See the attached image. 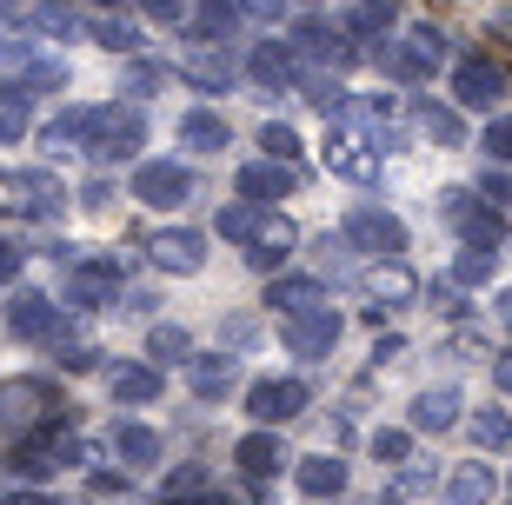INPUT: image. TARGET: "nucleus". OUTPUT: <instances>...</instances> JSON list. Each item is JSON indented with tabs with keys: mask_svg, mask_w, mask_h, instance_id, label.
I'll list each match as a JSON object with an SVG mask.
<instances>
[{
	"mask_svg": "<svg viewBox=\"0 0 512 505\" xmlns=\"http://www.w3.org/2000/svg\"><path fill=\"white\" fill-rule=\"evenodd\" d=\"M187 193H193V180L173 160H147V167L133 173V200H147V206H180Z\"/></svg>",
	"mask_w": 512,
	"mask_h": 505,
	"instance_id": "nucleus-7",
	"label": "nucleus"
},
{
	"mask_svg": "<svg viewBox=\"0 0 512 505\" xmlns=\"http://www.w3.org/2000/svg\"><path fill=\"white\" fill-rule=\"evenodd\" d=\"M419 127L433 133V140H446V147H459V133H466V127H459V113H453V107H426V113H419Z\"/></svg>",
	"mask_w": 512,
	"mask_h": 505,
	"instance_id": "nucleus-32",
	"label": "nucleus"
},
{
	"mask_svg": "<svg viewBox=\"0 0 512 505\" xmlns=\"http://www.w3.org/2000/svg\"><path fill=\"white\" fill-rule=\"evenodd\" d=\"M87 133H94V107H67L60 113V120H47V133H40V140H47V153H80L87 147Z\"/></svg>",
	"mask_w": 512,
	"mask_h": 505,
	"instance_id": "nucleus-19",
	"label": "nucleus"
},
{
	"mask_svg": "<svg viewBox=\"0 0 512 505\" xmlns=\"http://www.w3.org/2000/svg\"><path fill=\"white\" fill-rule=\"evenodd\" d=\"M233 27V7L227 0H207V14H200V40H220Z\"/></svg>",
	"mask_w": 512,
	"mask_h": 505,
	"instance_id": "nucleus-38",
	"label": "nucleus"
},
{
	"mask_svg": "<svg viewBox=\"0 0 512 505\" xmlns=\"http://www.w3.org/2000/svg\"><path fill=\"white\" fill-rule=\"evenodd\" d=\"M439 60H446V34H439V27H413V34H406V47L393 54V74L426 80V74H439Z\"/></svg>",
	"mask_w": 512,
	"mask_h": 505,
	"instance_id": "nucleus-10",
	"label": "nucleus"
},
{
	"mask_svg": "<svg viewBox=\"0 0 512 505\" xmlns=\"http://www.w3.org/2000/svg\"><path fill=\"white\" fill-rule=\"evenodd\" d=\"M499 319H506V326H512V293H506V300H499Z\"/></svg>",
	"mask_w": 512,
	"mask_h": 505,
	"instance_id": "nucleus-44",
	"label": "nucleus"
},
{
	"mask_svg": "<svg viewBox=\"0 0 512 505\" xmlns=\"http://www.w3.org/2000/svg\"><path fill=\"white\" fill-rule=\"evenodd\" d=\"M247 412L260 419V426H286V419L306 412V386L300 379H260V386L247 393Z\"/></svg>",
	"mask_w": 512,
	"mask_h": 505,
	"instance_id": "nucleus-5",
	"label": "nucleus"
},
{
	"mask_svg": "<svg viewBox=\"0 0 512 505\" xmlns=\"http://www.w3.org/2000/svg\"><path fill=\"white\" fill-rule=\"evenodd\" d=\"M260 220H266V213H260V206H253V200H233V206H220V220H213V226H220V240L247 246L253 233H260Z\"/></svg>",
	"mask_w": 512,
	"mask_h": 505,
	"instance_id": "nucleus-26",
	"label": "nucleus"
},
{
	"mask_svg": "<svg viewBox=\"0 0 512 505\" xmlns=\"http://www.w3.org/2000/svg\"><path fill=\"white\" fill-rule=\"evenodd\" d=\"M233 379H240V366H233L227 353H193V359H187V386H193L200 399H227Z\"/></svg>",
	"mask_w": 512,
	"mask_h": 505,
	"instance_id": "nucleus-15",
	"label": "nucleus"
},
{
	"mask_svg": "<svg viewBox=\"0 0 512 505\" xmlns=\"http://www.w3.org/2000/svg\"><path fill=\"white\" fill-rule=\"evenodd\" d=\"M499 492V472L486 466V459H466V466L446 479V505H493Z\"/></svg>",
	"mask_w": 512,
	"mask_h": 505,
	"instance_id": "nucleus-12",
	"label": "nucleus"
},
{
	"mask_svg": "<svg viewBox=\"0 0 512 505\" xmlns=\"http://www.w3.org/2000/svg\"><path fill=\"white\" fill-rule=\"evenodd\" d=\"M446 220L459 226V240L479 246V253H499V240H506V226H499L493 206H479L473 193H446Z\"/></svg>",
	"mask_w": 512,
	"mask_h": 505,
	"instance_id": "nucleus-4",
	"label": "nucleus"
},
{
	"mask_svg": "<svg viewBox=\"0 0 512 505\" xmlns=\"http://www.w3.org/2000/svg\"><path fill=\"white\" fill-rule=\"evenodd\" d=\"M273 306H286V313L320 306V286H313V280H280V286H273Z\"/></svg>",
	"mask_w": 512,
	"mask_h": 505,
	"instance_id": "nucleus-31",
	"label": "nucleus"
},
{
	"mask_svg": "<svg viewBox=\"0 0 512 505\" xmlns=\"http://www.w3.org/2000/svg\"><path fill=\"white\" fill-rule=\"evenodd\" d=\"M499 94H506V74H499V67H493V60H459V67H453V100H459V107H493V100Z\"/></svg>",
	"mask_w": 512,
	"mask_h": 505,
	"instance_id": "nucleus-9",
	"label": "nucleus"
},
{
	"mask_svg": "<svg viewBox=\"0 0 512 505\" xmlns=\"http://www.w3.org/2000/svg\"><path fill=\"white\" fill-rule=\"evenodd\" d=\"M14 273H20V246H0V286L14 280Z\"/></svg>",
	"mask_w": 512,
	"mask_h": 505,
	"instance_id": "nucleus-42",
	"label": "nucleus"
},
{
	"mask_svg": "<svg viewBox=\"0 0 512 505\" xmlns=\"http://www.w3.org/2000/svg\"><path fill=\"white\" fill-rule=\"evenodd\" d=\"M486 160H499V167H512V113H499V120H486Z\"/></svg>",
	"mask_w": 512,
	"mask_h": 505,
	"instance_id": "nucleus-33",
	"label": "nucleus"
},
{
	"mask_svg": "<svg viewBox=\"0 0 512 505\" xmlns=\"http://www.w3.org/2000/svg\"><path fill=\"white\" fill-rule=\"evenodd\" d=\"M180 7L187 0H140V14H153V20H180Z\"/></svg>",
	"mask_w": 512,
	"mask_h": 505,
	"instance_id": "nucleus-40",
	"label": "nucleus"
},
{
	"mask_svg": "<svg viewBox=\"0 0 512 505\" xmlns=\"http://www.w3.org/2000/svg\"><path fill=\"white\" fill-rule=\"evenodd\" d=\"M114 452L127 466H153L160 459V432L153 426H114Z\"/></svg>",
	"mask_w": 512,
	"mask_h": 505,
	"instance_id": "nucleus-24",
	"label": "nucleus"
},
{
	"mask_svg": "<svg viewBox=\"0 0 512 505\" xmlns=\"http://www.w3.org/2000/svg\"><path fill=\"white\" fill-rule=\"evenodd\" d=\"M413 293H419V280H413V273H406L399 260H386L380 273L366 280V300H373V313H399V306L413 300Z\"/></svg>",
	"mask_w": 512,
	"mask_h": 505,
	"instance_id": "nucleus-14",
	"label": "nucleus"
},
{
	"mask_svg": "<svg viewBox=\"0 0 512 505\" xmlns=\"http://www.w3.org/2000/svg\"><path fill=\"white\" fill-rule=\"evenodd\" d=\"M473 439H479L486 452H512V419H506V412H493V406H486V412L473 419Z\"/></svg>",
	"mask_w": 512,
	"mask_h": 505,
	"instance_id": "nucleus-30",
	"label": "nucleus"
},
{
	"mask_svg": "<svg viewBox=\"0 0 512 505\" xmlns=\"http://www.w3.org/2000/svg\"><path fill=\"white\" fill-rule=\"evenodd\" d=\"M240 200H253V206H266V200H286L293 193V167H280V160H253V167H240Z\"/></svg>",
	"mask_w": 512,
	"mask_h": 505,
	"instance_id": "nucleus-11",
	"label": "nucleus"
},
{
	"mask_svg": "<svg viewBox=\"0 0 512 505\" xmlns=\"http://www.w3.org/2000/svg\"><path fill=\"white\" fill-rule=\"evenodd\" d=\"M373 505H399V499H373Z\"/></svg>",
	"mask_w": 512,
	"mask_h": 505,
	"instance_id": "nucleus-45",
	"label": "nucleus"
},
{
	"mask_svg": "<svg viewBox=\"0 0 512 505\" xmlns=\"http://www.w3.org/2000/svg\"><path fill=\"white\" fill-rule=\"evenodd\" d=\"M27 87H20V80H7V87H0V147H14L20 133H27Z\"/></svg>",
	"mask_w": 512,
	"mask_h": 505,
	"instance_id": "nucleus-25",
	"label": "nucleus"
},
{
	"mask_svg": "<svg viewBox=\"0 0 512 505\" xmlns=\"http://www.w3.org/2000/svg\"><path fill=\"white\" fill-rule=\"evenodd\" d=\"M140 113H120V107H94V133H87V147L80 153H94L100 167H114V160H133V147H140Z\"/></svg>",
	"mask_w": 512,
	"mask_h": 505,
	"instance_id": "nucleus-2",
	"label": "nucleus"
},
{
	"mask_svg": "<svg viewBox=\"0 0 512 505\" xmlns=\"http://www.w3.org/2000/svg\"><path fill=\"white\" fill-rule=\"evenodd\" d=\"M300 47H306V54H320V60H346V34H340V27H326V20H306Z\"/></svg>",
	"mask_w": 512,
	"mask_h": 505,
	"instance_id": "nucleus-28",
	"label": "nucleus"
},
{
	"mask_svg": "<svg viewBox=\"0 0 512 505\" xmlns=\"http://www.w3.org/2000/svg\"><path fill=\"white\" fill-rule=\"evenodd\" d=\"M253 80H260V87H293V80H300V54H293V47H273V40L253 47Z\"/></svg>",
	"mask_w": 512,
	"mask_h": 505,
	"instance_id": "nucleus-20",
	"label": "nucleus"
},
{
	"mask_svg": "<svg viewBox=\"0 0 512 505\" xmlns=\"http://www.w3.org/2000/svg\"><path fill=\"white\" fill-rule=\"evenodd\" d=\"M193 353V339L180 333V326H160V333H153V359H187Z\"/></svg>",
	"mask_w": 512,
	"mask_h": 505,
	"instance_id": "nucleus-36",
	"label": "nucleus"
},
{
	"mask_svg": "<svg viewBox=\"0 0 512 505\" xmlns=\"http://www.w3.org/2000/svg\"><path fill=\"white\" fill-rule=\"evenodd\" d=\"M180 147H193V153H227V147H233V127L220 120V113L193 107L187 120H180Z\"/></svg>",
	"mask_w": 512,
	"mask_h": 505,
	"instance_id": "nucleus-17",
	"label": "nucleus"
},
{
	"mask_svg": "<svg viewBox=\"0 0 512 505\" xmlns=\"http://www.w3.org/2000/svg\"><path fill=\"white\" fill-rule=\"evenodd\" d=\"M107 386H114L120 406H147V399H160V373H153V366H114Z\"/></svg>",
	"mask_w": 512,
	"mask_h": 505,
	"instance_id": "nucleus-23",
	"label": "nucleus"
},
{
	"mask_svg": "<svg viewBox=\"0 0 512 505\" xmlns=\"http://www.w3.org/2000/svg\"><path fill=\"white\" fill-rule=\"evenodd\" d=\"M147 253H153V266H160V273H200V266H207V240H200V233H187V226L153 233Z\"/></svg>",
	"mask_w": 512,
	"mask_h": 505,
	"instance_id": "nucleus-6",
	"label": "nucleus"
},
{
	"mask_svg": "<svg viewBox=\"0 0 512 505\" xmlns=\"http://www.w3.org/2000/svg\"><path fill=\"white\" fill-rule=\"evenodd\" d=\"M233 466L247 472V479H273V472L286 466V452H280V439H273V426H266V432H247V439L233 446Z\"/></svg>",
	"mask_w": 512,
	"mask_h": 505,
	"instance_id": "nucleus-13",
	"label": "nucleus"
},
{
	"mask_svg": "<svg viewBox=\"0 0 512 505\" xmlns=\"http://www.w3.org/2000/svg\"><path fill=\"white\" fill-rule=\"evenodd\" d=\"M406 452H413L406 432H373V459H380V466H406Z\"/></svg>",
	"mask_w": 512,
	"mask_h": 505,
	"instance_id": "nucleus-35",
	"label": "nucleus"
},
{
	"mask_svg": "<svg viewBox=\"0 0 512 505\" xmlns=\"http://www.w3.org/2000/svg\"><path fill=\"white\" fill-rule=\"evenodd\" d=\"M280 346L293 359H326L340 346V313L333 306H300V313L280 319Z\"/></svg>",
	"mask_w": 512,
	"mask_h": 505,
	"instance_id": "nucleus-1",
	"label": "nucleus"
},
{
	"mask_svg": "<svg viewBox=\"0 0 512 505\" xmlns=\"http://www.w3.org/2000/svg\"><path fill=\"white\" fill-rule=\"evenodd\" d=\"M293 479H300L306 499H340V492H346V466L333 459V452H313V459H300V472H293Z\"/></svg>",
	"mask_w": 512,
	"mask_h": 505,
	"instance_id": "nucleus-18",
	"label": "nucleus"
},
{
	"mask_svg": "<svg viewBox=\"0 0 512 505\" xmlns=\"http://www.w3.org/2000/svg\"><path fill=\"white\" fill-rule=\"evenodd\" d=\"M247 7H253V14H260V20H273V14H280V7H286V0H247Z\"/></svg>",
	"mask_w": 512,
	"mask_h": 505,
	"instance_id": "nucleus-43",
	"label": "nucleus"
},
{
	"mask_svg": "<svg viewBox=\"0 0 512 505\" xmlns=\"http://www.w3.org/2000/svg\"><path fill=\"white\" fill-rule=\"evenodd\" d=\"M207 486H213V472H207V466H173L160 492H167V505H173V499H207Z\"/></svg>",
	"mask_w": 512,
	"mask_h": 505,
	"instance_id": "nucleus-29",
	"label": "nucleus"
},
{
	"mask_svg": "<svg viewBox=\"0 0 512 505\" xmlns=\"http://www.w3.org/2000/svg\"><path fill=\"white\" fill-rule=\"evenodd\" d=\"M393 0H353V7H346V34H386V27H393Z\"/></svg>",
	"mask_w": 512,
	"mask_h": 505,
	"instance_id": "nucleus-27",
	"label": "nucleus"
},
{
	"mask_svg": "<svg viewBox=\"0 0 512 505\" xmlns=\"http://www.w3.org/2000/svg\"><path fill=\"white\" fill-rule=\"evenodd\" d=\"M326 167L340 173V180H373L380 173V160L366 153V140H353V133H326Z\"/></svg>",
	"mask_w": 512,
	"mask_h": 505,
	"instance_id": "nucleus-16",
	"label": "nucleus"
},
{
	"mask_svg": "<svg viewBox=\"0 0 512 505\" xmlns=\"http://www.w3.org/2000/svg\"><path fill=\"white\" fill-rule=\"evenodd\" d=\"M94 34H100V47H114V54H133V47H140V34H133V27H120V20H100Z\"/></svg>",
	"mask_w": 512,
	"mask_h": 505,
	"instance_id": "nucleus-37",
	"label": "nucleus"
},
{
	"mask_svg": "<svg viewBox=\"0 0 512 505\" xmlns=\"http://www.w3.org/2000/svg\"><path fill=\"white\" fill-rule=\"evenodd\" d=\"M260 147H266V160H280V167H286V160L300 153V133H293V127H280V120H273V127L260 133Z\"/></svg>",
	"mask_w": 512,
	"mask_h": 505,
	"instance_id": "nucleus-34",
	"label": "nucleus"
},
{
	"mask_svg": "<svg viewBox=\"0 0 512 505\" xmlns=\"http://www.w3.org/2000/svg\"><path fill=\"white\" fill-rule=\"evenodd\" d=\"M493 260H499V253H479V246H466V260L453 266V280H486V273H493Z\"/></svg>",
	"mask_w": 512,
	"mask_h": 505,
	"instance_id": "nucleus-39",
	"label": "nucleus"
},
{
	"mask_svg": "<svg viewBox=\"0 0 512 505\" xmlns=\"http://www.w3.org/2000/svg\"><path fill=\"white\" fill-rule=\"evenodd\" d=\"M346 246L380 253V260H399V253H406V226H399L386 206H353V213H346Z\"/></svg>",
	"mask_w": 512,
	"mask_h": 505,
	"instance_id": "nucleus-3",
	"label": "nucleus"
},
{
	"mask_svg": "<svg viewBox=\"0 0 512 505\" xmlns=\"http://www.w3.org/2000/svg\"><path fill=\"white\" fill-rule=\"evenodd\" d=\"M453 419H459V393H453V386H433V393L413 399V426L419 432H446Z\"/></svg>",
	"mask_w": 512,
	"mask_h": 505,
	"instance_id": "nucleus-22",
	"label": "nucleus"
},
{
	"mask_svg": "<svg viewBox=\"0 0 512 505\" xmlns=\"http://www.w3.org/2000/svg\"><path fill=\"white\" fill-rule=\"evenodd\" d=\"M493 379H499V393H512V346L493 359Z\"/></svg>",
	"mask_w": 512,
	"mask_h": 505,
	"instance_id": "nucleus-41",
	"label": "nucleus"
},
{
	"mask_svg": "<svg viewBox=\"0 0 512 505\" xmlns=\"http://www.w3.org/2000/svg\"><path fill=\"white\" fill-rule=\"evenodd\" d=\"M7 333L14 339H54L60 333V306L47 293H14L7 300Z\"/></svg>",
	"mask_w": 512,
	"mask_h": 505,
	"instance_id": "nucleus-8",
	"label": "nucleus"
},
{
	"mask_svg": "<svg viewBox=\"0 0 512 505\" xmlns=\"http://www.w3.org/2000/svg\"><path fill=\"white\" fill-rule=\"evenodd\" d=\"M286 253H293V226L266 213V220H260V233L247 240V260H253V266H280Z\"/></svg>",
	"mask_w": 512,
	"mask_h": 505,
	"instance_id": "nucleus-21",
	"label": "nucleus"
}]
</instances>
